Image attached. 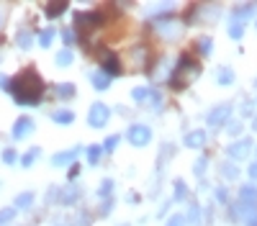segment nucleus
<instances>
[{
    "label": "nucleus",
    "mask_w": 257,
    "mask_h": 226,
    "mask_svg": "<svg viewBox=\"0 0 257 226\" xmlns=\"http://www.w3.org/2000/svg\"><path fill=\"white\" fill-rule=\"evenodd\" d=\"M8 90L18 106H36L41 100V95H44V82H41V77L34 70H24L21 75H16L11 80Z\"/></svg>",
    "instance_id": "nucleus-1"
},
{
    "label": "nucleus",
    "mask_w": 257,
    "mask_h": 226,
    "mask_svg": "<svg viewBox=\"0 0 257 226\" xmlns=\"http://www.w3.org/2000/svg\"><path fill=\"white\" fill-rule=\"evenodd\" d=\"M198 72H201L198 62L193 59L190 54H183L180 62H178V67H175V72L170 75V85H173L175 90H183L188 82H190V77H196Z\"/></svg>",
    "instance_id": "nucleus-2"
},
{
    "label": "nucleus",
    "mask_w": 257,
    "mask_h": 226,
    "mask_svg": "<svg viewBox=\"0 0 257 226\" xmlns=\"http://www.w3.org/2000/svg\"><path fill=\"white\" fill-rule=\"evenodd\" d=\"M108 118H111L108 106H105V103H93L90 113H88V123H90V126H93V129H100V126H105V123H108Z\"/></svg>",
    "instance_id": "nucleus-3"
},
{
    "label": "nucleus",
    "mask_w": 257,
    "mask_h": 226,
    "mask_svg": "<svg viewBox=\"0 0 257 226\" xmlns=\"http://www.w3.org/2000/svg\"><path fill=\"white\" fill-rule=\"evenodd\" d=\"M126 136H128V141H132L134 147H147V144L152 141V131H149V126H144V123H134Z\"/></svg>",
    "instance_id": "nucleus-4"
},
{
    "label": "nucleus",
    "mask_w": 257,
    "mask_h": 226,
    "mask_svg": "<svg viewBox=\"0 0 257 226\" xmlns=\"http://www.w3.org/2000/svg\"><path fill=\"white\" fill-rule=\"evenodd\" d=\"M237 216L244 221V226H257V200H239Z\"/></svg>",
    "instance_id": "nucleus-5"
},
{
    "label": "nucleus",
    "mask_w": 257,
    "mask_h": 226,
    "mask_svg": "<svg viewBox=\"0 0 257 226\" xmlns=\"http://www.w3.org/2000/svg\"><path fill=\"white\" fill-rule=\"evenodd\" d=\"M249 152H252V139H239L226 147V157H231V159H247Z\"/></svg>",
    "instance_id": "nucleus-6"
},
{
    "label": "nucleus",
    "mask_w": 257,
    "mask_h": 226,
    "mask_svg": "<svg viewBox=\"0 0 257 226\" xmlns=\"http://www.w3.org/2000/svg\"><path fill=\"white\" fill-rule=\"evenodd\" d=\"M229 116H231V103H221V106H216V108L208 113L206 121H208V126L216 129V126H221V123L229 121Z\"/></svg>",
    "instance_id": "nucleus-7"
},
{
    "label": "nucleus",
    "mask_w": 257,
    "mask_h": 226,
    "mask_svg": "<svg viewBox=\"0 0 257 226\" xmlns=\"http://www.w3.org/2000/svg\"><path fill=\"white\" fill-rule=\"evenodd\" d=\"M100 21H103L100 13H77L75 26H77V29H90V26H98Z\"/></svg>",
    "instance_id": "nucleus-8"
},
{
    "label": "nucleus",
    "mask_w": 257,
    "mask_h": 226,
    "mask_svg": "<svg viewBox=\"0 0 257 226\" xmlns=\"http://www.w3.org/2000/svg\"><path fill=\"white\" fill-rule=\"evenodd\" d=\"M31 131H34V121H31V118L24 116V118L16 121V126H13V136H16V139H24V136L31 134Z\"/></svg>",
    "instance_id": "nucleus-9"
},
{
    "label": "nucleus",
    "mask_w": 257,
    "mask_h": 226,
    "mask_svg": "<svg viewBox=\"0 0 257 226\" xmlns=\"http://www.w3.org/2000/svg\"><path fill=\"white\" fill-rule=\"evenodd\" d=\"M103 72L108 75V77L121 72V62H118L116 54H105V57H103Z\"/></svg>",
    "instance_id": "nucleus-10"
},
{
    "label": "nucleus",
    "mask_w": 257,
    "mask_h": 226,
    "mask_svg": "<svg viewBox=\"0 0 257 226\" xmlns=\"http://www.w3.org/2000/svg\"><path fill=\"white\" fill-rule=\"evenodd\" d=\"M203 144H206V131L203 129H196V131H190L185 136V147H190V149H198V147H203Z\"/></svg>",
    "instance_id": "nucleus-11"
},
{
    "label": "nucleus",
    "mask_w": 257,
    "mask_h": 226,
    "mask_svg": "<svg viewBox=\"0 0 257 226\" xmlns=\"http://www.w3.org/2000/svg\"><path fill=\"white\" fill-rule=\"evenodd\" d=\"M77 152H80V149H67V152H57V154L52 157V164H54V167H64V164L75 162Z\"/></svg>",
    "instance_id": "nucleus-12"
},
{
    "label": "nucleus",
    "mask_w": 257,
    "mask_h": 226,
    "mask_svg": "<svg viewBox=\"0 0 257 226\" xmlns=\"http://www.w3.org/2000/svg\"><path fill=\"white\" fill-rule=\"evenodd\" d=\"M77 198H80V188H77V185H67V188L59 193V203L62 205H72Z\"/></svg>",
    "instance_id": "nucleus-13"
},
{
    "label": "nucleus",
    "mask_w": 257,
    "mask_h": 226,
    "mask_svg": "<svg viewBox=\"0 0 257 226\" xmlns=\"http://www.w3.org/2000/svg\"><path fill=\"white\" fill-rule=\"evenodd\" d=\"M90 82H93V88H95V90H105V88L111 85V77L100 70V72H93V75H90Z\"/></svg>",
    "instance_id": "nucleus-14"
},
{
    "label": "nucleus",
    "mask_w": 257,
    "mask_h": 226,
    "mask_svg": "<svg viewBox=\"0 0 257 226\" xmlns=\"http://www.w3.org/2000/svg\"><path fill=\"white\" fill-rule=\"evenodd\" d=\"M229 36L234 39V41H239L242 36H244V24L239 18H231V24H229Z\"/></svg>",
    "instance_id": "nucleus-15"
},
{
    "label": "nucleus",
    "mask_w": 257,
    "mask_h": 226,
    "mask_svg": "<svg viewBox=\"0 0 257 226\" xmlns=\"http://www.w3.org/2000/svg\"><path fill=\"white\" fill-rule=\"evenodd\" d=\"M54 93H57V98H62V100H70V98L75 95V85H70V82H62V85L54 88Z\"/></svg>",
    "instance_id": "nucleus-16"
},
{
    "label": "nucleus",
    "mask_w": 257,
    "mask_h": 226,
    "mask_svg": "<svg viewBox=\"0 0 257 226\" xmlns=\"http://www.w3.org/2000/svg\"><path fill=\"white\" fill-rule=\"evenodd\" d=\"M216 82H219V85H231V82H234V72H231V67H219V72H216Z\"/></svg>",
    "instance_id": "nucleus-17"
},
{
    "label": "nucleus",
    "mask_w": 257,
    "mask_h": 226,
    "mask_svg": "<svg viewBox=\"0 0 257 226\" xmlns=\"http://www.w3.org/2000/svg\"><path fill=\"white\" fill-rule=\"evenodd\" d=\"M254 11H257V6H254V3H249V6H237V8H234V18H239L242 24H244L247 16H249V13H254Z\"/></svg>",
    "instance_id": "nucleus-18"
},
{
    "label": "nucleus",
    "mask_w": 257,
    "mask_h": 226,
    "mask_svg": "<svg viewBox=\"0 0 257 226\" xmlns=\"http://www.w3.org/2000/svg\"><path fill=\"white\" fill-rule=\"evenodd\" d=\"M31 203H34V193H21V195L16 198V208L26 211V208H31Z\"/></svg>",
    "instance_id": "nucleus-19"
},
{
    "label": "nucleus",
    "mask_w": 257,
    "mask_h": 226,
    "mask_svg": "<svg viewBox=\"0 0 257 226\" xmlns=\"http://www.w3.org/2000/svg\"><path fill=\"white\" fill-rule=\"evenodd\" d=\"M221 175H224L226 180H237V177H239V170H237V164H231V162H224V164H221Z\"/></svg>",
    "instance_id": "nucleus-20"
},
{
    "label": "nucleus",
    "mask_w": 257,
    "mask_h": 226,
    "mask_svg": "<svg viewBox=\"0 0 257 226\" xmlns=\"http://www.w3.org/2000/svg\"><path fill=\"white\" fill-rule=\"evenodd\" d=\"M54 36H57V31H54L52 26H49V29H44V31L39 34V44H41V47H52Z\"/></svg>",
    "instance_id": "nucleus-21"
},
{
    "label": "nucleus",
    "mask_w": 257,
    "mask_h": 226,
    "mask_svg": "<svg viewBox=\"0 0 257 226\" xmlns=\"http://www.w3.org/2000/svg\"><path fill=\"white\" fill-rule=\"evenodd\" d=\"M52 118H54L57 123H62V126H67V123H72V121H75V113H72V111H57Z\"/></svg>",
    "instance_id": "nucleus-22"
},
{
    "label": "nucleus",
    "mask_w": 257,
    "mask_h": 226,
    "mask_svg": "<svg viewBox=\"0 0 257 226\" xmlns=\"http://www.w3.org/2000/svg\"><path fill=\"white\" fill-rule=\"evenodd\" d=\"M64 11H67V3H49V6H47V16H49V18H57V16H62Z\"/></svg>",
    "instance_id": "nucleus-23"
},
{
    "label": "nucleus",
    "mask_w": 257,
    "mask_h": 226,
    "mask_svg": "<svg viewBox=\"0 0 257 226\" xmlns=\"http://www.w3.org/2000/svg\"><path fill=\"white\" fill-rule=\"evenodd\" d=\"M149 95H152V90H149V88H134V90H132V98H134L137 103H147Z\"/></svg>",
    "instance_id": "nucleus-24"
},
{
    "label": "nucleus",
    "mask_w": 257,
    "mask_h": 226,
    "mask_svg": "<svg viewBox=\"0 0 257 226\" xmlns=\"http://www.w3.org/2000/svg\"><path fill=\"white\" fill-rule=\"evenodd\" d=\"M41 152H39V147H34V149H29L26 154H24V159H21V164H24V167H31V164L36 162V157H39Z\"/></svg>",
    "instance_id": "nucleus-25"
},
{
    "label": "nucleus",
    "mask_w": 257,
    "mask_h": 226,
    "mask_svg": "<svg viewBox=\"0 0 257 226\" xmlns=\"http://www.w3.org/2000/svg\"><path fill=\"white\" fill-rule=\"evenodd\" d=\"M57 65H59V67L72 65V52H70V49H62V52L57 54Z\"/></svg>",
    "instance_id": "nucleus-26"
},
{
    "label": "nucleus",
    "mask_w": 257,
    "mask_h": 226,
    "mask_svg": "<svg viewBox=\"0 0 257 226\" xmlns=\"http://www.w3.org/2000/svg\"><path fill=\"white\" fill-rule=\"evenodd\" d=\"M239 200H257V188H252V185H244V188L239 190Z\"/></svg>",
    "instance_id": "nucleus-27"
},
{
    "label": "nucleus",
    "mask_w": 257,
    "mask_h": 226,
    "mask_svg": "<svg viewBox=\"0 0 257 226\" xmlns=\"http://www.w3.org/2000/svg\"><path fill=\"white\" fill-rule=\"evenodd\" d=\"M18 47H21V49H29V47H31V34H29L26 29L18 31Z\"/></svg>",
    "instance_id": "nucleus-28"
},
{
    "label": "nucleus",
    "mask_w": 257,
    "mask_h": 226,
    "mask_svg": "<svg viewBox=\"0 0 257 226\" xmlns=\"http://www.w3.org/2000/svg\"><path fill=\"white\" fill-rule=\"evenodd\" d=\"M16 218V208H3L0 211V226H8Z\"/></svg>",
    "instance_id": "nucleus-29"
},
{
    "label": "nucleus",
    "mask_w": 257,
    "mask_h": 226,
    "mask_svg": "<svg viewBox=\"0 0 257 226\" xmlns=\"http://www.w3.org/2000/svg\"><path fill=\"white\" fill-rule=\"evenodd\" d=\"M185 195H188L185 182L183 180H175V200H185Z\"/></svg>",
    "instance_id": "nucleus-30"
},
{
    "label": "nucleus",
    "mask_w": 257,
    "mask_h": 226,
    "mask_svg": "<svg viewBox=\"0 0 257 226\" xmlns=\"http://www.w3.org/2000/svg\"><path fill=\"white\" fill-rule=\"evenodd\" d=\"M111 190H113V180H103V185L98 188V195H100V198H108Z\"/></svg>",
    "instance_id": "nucleus-31"
},
{
    "label": "nucleus",
    "mask_w": 257,
    "mask_h": 226,
    "mask_svg": "<svg viewBox=\"0 0 257 226\" xmlns=\"http://www.w3.org/2000/svg\"><path fill=\"white\" fill-rule=\"evenodd\" d=\"M206 167H208V159H206V157H201V159H196V167H193V172H196V175L201 177V175L206 172Z\"/></svg>",
    "instance_id": "nucleus-32"
},
{
    "label": "nucleus",
    "mask_w": 257,
    "mask_h": 226,
    "mask_svg": "<svg viewBox=\"0 0 257 226\" xmlns=\"http://www.w3.org/2000/svg\"><path fill=\"white\" fill-rule=\"evenodd\" d=\"M100 147H88V159H90V164H98V159H100Z\"/></svg>",
    "instance_id": "nucleus-33"
},
{
    "label": "nucleus",
    "mask_w": 257,
    "mask_h": 226,
    "mask_svg": "<svg viewBox=\"0 0 257 226\" xmlns=\"http://www.w3.org/2000/svg\"><path fill=\"white\" fill-rule=\"evenodd\" d=\"M118 141H121L118 136H108V139H105V144H103V149H105V152H113V149L118 147Z\"/></svg>",
    "instance_id": "nucleus-34"
},
{
    "label": "nucleus",
    "mask_w": 257,
    "mask_h": 226,
    "mask_svg": "<svg viewBox=\"0 0 257 226\" xmlns=\"http://www.w3.org/2000/svg\"><path fill=\"white\" fill-rule=\"evenodd\" d=\"M198 49H201L203 54H208V52H211V39H208V36H203V39L198 41Z\"/></svg>",
    "instance_id": "nucleus-35"
},
{
    "label": "nucleus",
    "mask_w": 257,
    "mask_h": 226,
    "mask_svg": "<svg viewBox=\"0 0 257 226\" xmlns=\"http://www.w3.org/2000/svg\"><path fill=\"white\" fill-rule=\"evenodd\" d=\"M16 159H18V154H16L13 149H6V152H3V162H6V164H13Z\"/></svg>",
    "instance_id": "nucleus-36"
},
{
    "label": "nucleus",
    "mask_w": 257,
    "mask_h": 226,
    "mask_svg": "<svg viewBox=\"0 0 257 226\" xmlns=\"http://www.w3.org/2000/svg\"><path fill=\"white\" fill-rule=\"evenodd\" d=\"M188 218H190L193 223H198V221H201V208H198V205H193V208H190V213H188Z\"/></svg>",
    "instance_id": "nucleus-37"
},
{
    "label": "nucleus",
    "mask_w": 257,
    "mask_h": 226,
    "mask_svg": "<svg viewBox=\"0 0 257 226\" xmlns=\"http://www.w3.org/2000/svg\"><path fill=\"white\" fill-rule=\"evenodd\" d=\"M62 39H64V44H72V41H75V31L72 29H64L62 31Z\"/></svg>",
    "instance_id": "nucleus-38"
},
{
    "label": "nucleus",
    "mask_w": 257,
    "mask_h": 226,
    "mask_svg": "<svg viewBox=\"0 0 257 226\" xmlns=\"http://www.w3.org/2000/svg\"><path fill=\"white\" fill-rule=\"evenodd\" d=\"M167 226H185V216H180V213H178V216H173V218L167 221Z\"/></svg>",
    "instance_id": "nucleus-39"
},
{
    "label": "nucleus",
    "mask_w": 257,
    "mask_h": 226,
    "mask_svg": "<svg viewBox=\"0 0 257 226\" xmlns=\"http://www.w3.org/2000/svg\"><path fill=\"white\" fill-rule=\"evenodd\" d=\"M239 129H242V123H239V121H237V123H229V126H226L229 134H239Z\"/></svg>",
    "instance_id": "nucleus-40"
},
{
    "label": "nucleus",
    "mask_w": 257,
    "mask_h": 226,
    "mask_svg": "<svg viewBox=\"0 0 257 226\" xmlns=\"http://www.w3.org/2000/svg\"><path fill=\"white\" fill-rule=\"evenodd\" d=\"M226 198H229V195H226V190H224V188H219V190H216V200H219V203H226Z\"/></svg>",
    "instance_id": "nucleus-41"
},
{
    "label": "nucleus",
    "mask_w": 257,
    "mask_h": 226,
    "mask_svg": "<svg viewBox=\"0 0 257 226\" xmlns=\"http://www.w3.org/2000/svg\"><path fill=\"white\" fill-rule=\"evenodd\" d=\"M111 203H113V200H105V203H103V208H100V213H103V216L111 211Z\"/></svg>",
    "instance_id": "nucleus-42"
},
{
    "label": "nucleus",
    "mask_w": 257,
    "mask_h": 226,
    "mask_svg": "<svg viewBox=\"0 0 257 226\" xmlns=\"http://www.w3.org/2000/svg\"><path fill=\"white\" fill-rule=\"evenodd\" d=\"M0 88L8 90V77H6V75H0Z\"/></svg>",
    "instance_id": "nucleus-43"
},
{
    "label": "nucleus",
    "mask_w": 257,
    "mask_h": 226,
    "mask_svg": "<svg viewBox=\"0 0 257 226\" xmlns=\"http://www.w3.org/2000/svg\"><path fill=\"white\" fill-rule=\"evenodd\" d=\"M242 113H244V116H249V113H252V106H249V103H244V106H242Z\"/></svg>",
    "instance_id": "nucleus-44"
},
{
    "label": "nucleus",
    "mask_w": 257,
    "mask_h": 226,
    "mask_svg": "<svg viewBox=\"0 0 257 226\" xmlns=\"http://www.w3.org/2000/svg\"><path fill=\"white\" fill-rule=\"evenodd\" d=\"M249 175H252V177H257V162H252V167H249Z\"/></svg>",
    "instance_id": "nucleus-45"
},
{
    "label": "nucleus",
    "mask_w": 257,
    "mask_h": 226,
    "mask_svg": "<svg viewBox=\"0 0 257 226\" xmlns=\"http://www.w3.org/2000/svg\"><path fill=\"white\" fill-rule=\"evenodd\" d=\"M252 126H254V129H257V116H254V123H252Z\"/></svg>",
    "instance_id": "nucleus-46"
},
{
    "label": "nucleus",
    "mask_w": 257,
    "mask_h": 226,
    "mask_svg": "<svg viewBox=\"0 0 257 226\" xmlns=\"http://www.w3.org/2000/svg\"><path fill=\"white\" fill-rule=\"evenodd\" d=\"M57 226H67V223H57Z\"/></svg>",
    "instance_id": "nucleus-47"
}]
</instances>
